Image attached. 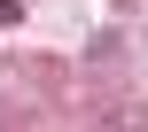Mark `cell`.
I'll use <instances>...</instances> for the list:
<instances>
[{
	"mask_svg": "<svg viewBox=\"0 0 148 132\" xmlns=\"http://www.w3.org/2000/svg\"><path fill=\"white\" fill-rule=\"evenodd\" d=\"M23 23V0H0V31H16Z\"/></svg>",
	"mask_w": 148,
	"mask_h": 132,
	"instance_id": "obj_1",
	"label": "cell"
}]
</instances>
